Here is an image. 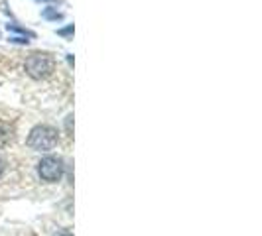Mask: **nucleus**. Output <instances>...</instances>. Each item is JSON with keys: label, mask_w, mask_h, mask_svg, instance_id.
Returning a JSON list of instances; mask_svg holds the SVG:
<instances>
[{"label": "nucleus", "mask_w": 262, "mask_h": 236, "mask_svg": "<svg viewBox=\"0 0 262 236\" xmlns=\"http://www.w3.org/2000/svg\"><path fill=\"white\" fill-rule=\"evenodd\" d=\"M57 236H73L69 230H61V232H57Z\"/></svg>", "instance_id": "nucleus-9"}, {"label": "nucleus", "mask_w": 262, "mask_h": 236, "mask_svg": "<svg viewBox=\"0 0 262 236\" xmlns=\"http://www.w3.org/2000/svg\"><path fill=\"white\" fill-rule=\"evenodd\" d=\"M6 30H8V32H18V34H22V36H24V38H34V34H32V32H28L26 28H20V26H16V24H6Z\"/></svg>", "instance_id": "nucleus-4"}, {"label": "nucleus", "mask_w": 262, "mask_h": 236, "mask_svg": "<svg viewBox=\"0 0 262 236\" xmlns=\"http://www.w3.org/2000/svg\"><path fill=\"white\" fill-rule=\"evenodd\" d=\"M10 41H14V43H22V45H26L28 43V39H24V38H10Z\"/></svg>", "instance_id": "nucleus-7"}, {"label": "nucleus", "mask_w": 262, "mask_h": 236, "mask_svg": "<svg viewBox=\"0 0 262 236\" xmlns=\"http://www.w3.org/2000/svg\"><path fill=\"white\" fill-rule=\"evenodd\" d=\"M4 168H6V163H4V159H2V157H0V175H2V173H4Z\"/></svg>", "instance_id": "nucleus-8"}, {"label": "nucleus", "mask_w": 262, "mask_h": 236, "mask_svg": "<svg viewBox=\"0 0 262 236\" xmlns=\"http://www.w3.org/2000/svg\"><path fill=\"white\" fill-rule=\"evenodd\" d=\"M63 159L57 156H46L39 159L38 163V175L41 181L46 183H57L63 177Z\"/></svg>", "instance_id": "nucleus-3"}, {"label": "nucleus", "mask_w": 262, "mask_h": 236, "mask_svg": "<svg viewBox=\"0 0 262 236\" xmlns=\"http://www.w3.org/2000/svg\"><path fill=\"white\" fill-rule=\"evenodd\" d=\"M57 34L63 36V38H71V36H73V24H69V26L63 28V30H57Z\"/></svg>", "instance_id": "nucleus-6"}, {"label": "nucleus", "mask_w": 262, "mask_h": 236, "mask_svg": "<svg viewBox=\"0 0 262 236\" xmlns=\"http://www.w3.org/2000/svg\"><path fill=\"white\" fill-rule=\"evenodd\" d=\"M43 2H50V0H43Z\"/></svg>", "instance_id": "nucleus-10"}, {"label": "nucleus", "mask_w": 262, "mask_h": 236, "mask_svg": "<svg viewBox=\"0 0 262 236\" xmlns=\"http://www.w3.org/2000/svg\"><path fill=\"white\" fill-rule=\"evenodd\" d=\"M59 142V136H57V130L53 126H48V124H38L30 130V136H28L26 144L36 150V152H52L53 148Z\"/></svg>", "instance_id": "nucleus-1"}, {"label": "nucleus", "mask_w": 262, "mask_h": 236, "mask_svg": "<svg viewBox=\"0 0 262 236\" xmlns=\"http://www.w3.org/2000/svg\"><path fill=\"white\" fill-rule=\"evenodd\" d=\"M41 16H43L46 20H61V18H63V14H59L57 10H53V8H46V10L41 12Z\"/></svg>", "instance_id": "nucleus-5"}, {"label": "nucleus", "mask_w": 262, "mask_h": 236, "mask_svg": "<svg viewBox=\"0 0 262 236\" xmlns=\"http://www.w3.org/2000/svg\"><path fill=\"white\" fill-rule=\"evenodd\" d=\"M24 69L32 79H46L55 71V59L50 53H32L24 63Z\"/></svg>", "instance_id": "nucleus-2"}]
</instances>
